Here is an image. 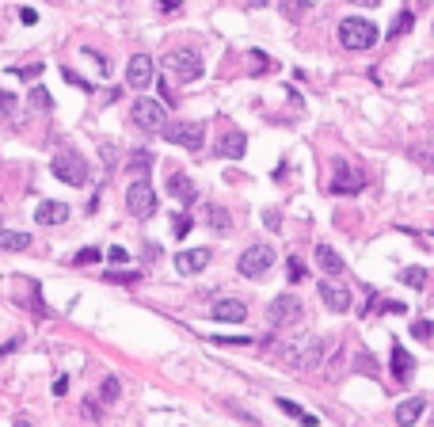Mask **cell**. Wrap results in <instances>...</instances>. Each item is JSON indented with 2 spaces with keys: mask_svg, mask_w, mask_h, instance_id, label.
<instances>
[{
  "mask_svg": "<svg viewBox=\"0 0 434 427\" xmlns=\"http://www.w3.org/2000/svg\"><path fill=\"white\" fill-rule=\"evenodd\" d=\"M278 8H282V15L286 20H305V15L312 12V0H278Z\"/></svg>",
  "mask_w": 434,
  "mask_h": 427,
  "instance_id": "obj_23",
  "label": "cell"
},
{
  "mask_svg": "<svg viewBox=\"0 0 434 427\" xmlns=\"http://www.w3.org/2000/svg\"><path fill=\"white\" fill-rule=\"evenodd\" d=\"M214 343H229V348H248V343H252V336H217Z\"/></svg>",
  "mask_w": 434,
  "mask_h": 427,
  "instance_id": "obj_40",
  "label": "cell"
},
{
  "mask_svg": "<svg viewBox=\"0 0 434 427\" xmlns=\"http://www.w3.org/2000/svg\"><path fill=\"white\" fill-rule=\"evenodd\" d=\"M286 271H289V283H301V279H305V263L301 260H289Z\"/></svg>",
  "mask_w": 434,
  "mask_h": 427,
  "instance_id": "obj_41",
  "label": "cell"
},
{
  "mask_svg": "<svg viewBox=\"0 0 434 427\" xmlns=\"http://www.w3.org/2000/svg\"><path fill=\"white\" fill-rule=\"evenodd\" d=\"M84 54H88V58L95 61V69H99V77H107V69H111V65H107V58H103L99 50H84Z\"/></svg>",
  "mask_w": 434,
  "mask_h": 427,
  "instance_id": "obj_43",
  "label": "cell"
},
{
  "mask_svg": "<svg viewBox=\"0 0 434 427\" xmlns=\"http://www.w3.org/2000/svg\"><path fill=\"white\" fill-rule=\"evenodd\" d=\"M320 302L332 313H347L351 309V290L343 283H335V279H324V283H320Z\"/></svg>",
  "mask_w": 434,
  "mask_h": 427,
  "instance_id": "obj_10",
  "label": "cell"
},
{
  "mask_svg": "<svg viewBox=\"0 0 434 427\" xmlns=\"http://www.w3.org/2000/svg\"><path fill=\"white\" fill-rule=\"evenodd\" d=\"M126 206H130V217H138V222H149V217H156V206H160V199H156V191H152V183L145 180H134L130 187H126Z\"/></svg>",
  "mask_w": 434,
  "mask_h": 427,
  "instance_id": "obj_4",
  "label": "cell"
},
{
  "mask_svg": "<svg viewBox=\"0 0 434 427\" xmlns=\"http://www.w3.org/2000/svg\"><path fill=\"white\" fill-rule=\"evenodd\" d=\"M42 61H38V65H23V69H12L15 72V77H23V80H35V77H42Z\"/></svg>",
  "mask_w": 434,
  "mask_h": 427,
  "instance_id": "obj_39",
  "label": "cell"
},
{
  "mask_svg": "<svg viewBox=\"0 0 434 427\" xmlns=\"http://www.w3.org/2000/svg\"><path fill=\"white\" fill-rule=\"evenodd\" d=\"M107 260L111 263H126V260H130V252H126V248H118V244H111L107 248Z\"/></svg>",
  "mask_w": 434,
  "mask_h": 427,
  "instance_id": "obj_42",
  "label": "cell"
},
{
  "mask_svg": "<svg viewBox=\"0 0 434 427\" xmlns=\"http://www.w3.org/2000/svg\"><path fill=\"white\" fill-rule=\"evenodd\" d=\"M377 38H381V31H377L369 20H362V15H347V20L339 23V42H343V50H369Z\"/></svg>",
  "mask_w": 434,
  "mask_h": 427,
  "instance_id": "obj_3",
  "label": "cell"
},
{
  "mask_svg": "<svg viewBox=\"0 0 434 427\" xmlns=\"http://www.w3.org/2000/svg\"><path fill=\"white\" fill-rule=\"evenodd\" d=\"M65 80H69V84H77V88H92V84H88V80H84V77H77V72H72L69 65H65Z\"/></svg>",
  "mask_w": 434,
  "mask_h": 427,
  "instance_id": "obj_46",
  "label": "cell"
},
{
  "mask_svg": "<svg viewBox=\"0 0 434 427\" xmlns=\"http://www.w3.org/2000/svg\"><path fill=\"white\" fill-rule=\"evenodd\" d=\"M0 248H4V252H27L31 237L19 233V229H0Z\"/></svg>",
  "mask_w": 434,
  "mask_h": 427,
  "instance_id": "obj_22",
  "label": "cell"
},
{
  "mask_svg": "<svg viewBox=\"0 0 434 427\" xmlns=\"http://www.w3.org/2000/svg\"><path fill=\"white\" fill-rule=\"evenodd\" d=\"M84 416H88V420H99V416H103V412H99V405H95V397H88V401H84Z\"/></svg>",
  "mask_w": 434,
  "mask_h": 427,
  "instance_id": "obj_44",
  "label": "cell"
},
{
  "mask_svg": "<svg viewBox=\"0 0 434 427\" xmlns=\"http://www.w3.org/2000/svg\"><path fill=\"white\" fill-rule=\"evenodd\" d=\"M332 195H358L362 191V176L355 172L351 164H335V176H332Z\"/></svg>",
  "mask_w": 434,
  "mask_h": 427,
  "instance_id": "obj_13",
  "label": "cell"
},
{
  "mask_svg": "<svg viewBox=\"0 0 434 427\" xmlns=\"http://www.w3.org/2000/svg\"><path fill=\"white\" fill-rule=\"evenodd\" d=\"M408 305H400V302H381V297H369V305H366V313H404Z\"/></svg>",
  "mask_w": 434,
  "mask_h": 427,
  "instance_id": "obj_28",
  "label": "cell"
},
{
  "mask_svg": "<svg viewBox=\"0 0 434 427\" xmlns=\"http://www.w3.org/2000/svg\"><path fill=\"white\" fill-rule=\"evenodd\" d=\"M214 320H229V325H240V320L248 317V305L240 302V297H221V302H214Z\"/></svg>",
  "mask_w": 434,
  "mask_h": 427,
  "instance_id": "obj_15",
  "label": "cell"
},
{
  "mask_svg": "<svg viewBox=\"0 0 434 427\" xmlns=\"http://www.w3.org/2000/svg\"><path fill=\"white\" fill-rule=\"evenodd\" d=\"M351 4H362V8H373V4H381V0H351Z\"/></svg>",
  "mask_w": 434,
  "mask_h": 427,
  "instance_id": "obj_50",
  "label": "cell"
},
{
  "mask_svg": "<svg viewBox=\"0 0 434 427\" xmlns=\"http://www.w3.org/2000/svg\"><path fill=\"white\" fill-rule=\"evenodd\" d=\"M50 168L61 183H69V187H84L88 183V160L80 157L77 149H61L58 157L50 160Z\"/></svg>",
  "mask_w": 434,
  "mask_h": 427,
  "instance_id": "obj_5",
  "label": "cell"
},
{
  "mask_svg": "<svg viewBox=\"0 0 434 427\" xmlns=\"http://www.w3.org/2000/svg\"><path fill=\"white\" fill-rule=\"evenodd\" d=\"M130 118H134V126H141V130L160 134V130L168 126V107H164L160 100H149V95H141V100H134Z\"/></svg>",
  "mask_w": 434,
  "mask_h": 427,
  "instance_id": "obj_6",
  "label": "cell"
},
{
  "mask_svg": "<svg viewBox=\"0 0 434 427\" xmlns=\"http://www.w3.org/2000/svg\"><path fill=\"white\" fill-rule=\"evenodd\" d=\"M15 348H19V340H8V343H4V348H0V359H4V355H12V351H15Z\"/></svg>",
  "mask_w": 434,
  "mask_h": 427,
  "instance_id": "obj_49",
  "label": "cell"
},
{
  "mask_svg": "<svg viewBox=\"0 0 434 427\" xmlns=\"http://www.w3.org/2000/svg\"><path fill=\"white\" fill-rule=\"evenodd\" d=\"M31 107H35V111H50L54 107L50 92H46V88H31Z\"/></svg>",
  "mask_w": 434,
  "mask_h": 427,
  "instance_id": "obj_29",
  "label": "cell"
},
{
  "mask_svg": "<svg viewBox=\"0 0 434 427\" xmlns=\"http://www.w3.org/2000/svg\"><path fill=\"white\" fill-rule=\"evenodd\" d=\"M12 111H15V95L12 92H0V123H4V118H12Z\"/></svg>",
  "mask_w": 434,
  "mask_h": 427,
  "instance_id": "obj_36",
  "label": "cell"
},
{
  "mask_svg": "<svg viewBox=\"0 0 434 427\" xmlns=\"http://www.w3.org/2000/svg\"><path fill=\"white\" fill-rule=\"evenodd\" d=\"M118 393H122L118 378H103V389H99V397H103V401H118Z\"/></svg>",
  "mask_w": 434,
  "mask_h": 427,
  "instance_id": "obj_34",
  "label": "cell"
},
{
  "mask_svg": "<svg viewBox=\"0 0 434 427\" xmlns=\"http://www.w3.org/2000/svg\"><path fill=\"white\" fill-rule=\"evenodd\" d=\"M423 408H427V397H408L396 405V424L400 427H412L415 420L423 416Z\"/></svg>",
  "mask_w": 434,
  "mask_h": 427,
  "instance_id": "obj_20",
  "label": "cell"
},
{
  "mask_svg": "<svg viewBox=\"0 0 434 427\" xmlns=\"http://www.w3.org/2000/svg\"><path fill=\"white\" fill-rule=\"evenodd\" d=\"M316 263H320V271H324V275H332V279L347 271V267H343V256L335 252L332 244H316Z\"/></svg>",
  "mask_w": 434,
  "mask_h": 427,
  "instance_id": "obj_19",
  "label": "cell"
},
{
  "mask_svg": "<svg viewBox=\"0 0 434 427\" xmlns=\"http://www.w3.org/2000/svg\"><path fill=\"white\" fill-rule=\"evenodd\" d=\"M412 27H415V12H400L396 20H392V31H389V38H404Z\"/></svg>",
  "mask_w": 434,
  "mask_h": 427,
  "instance_id": "obj_24",
  "label": "cell"
},
{
  "mask_svg": "<svg viewBox=\"0 0 434 427\" xmlns=\"http://www.w3.org/2000/svg\"><path fill=\"white\" fill-rule=\"evenodd\" d=\"M54 393H58V397H65V393H69V378H65V374H61L58 382H54Z\"/></svg>",
  "mask_w": 434,
  "mask_h": 427,
  "instance_id": "obj_47",
  "label": "cell"
},
{
  "mask_svg": "<svg viewBox=\"0 0 434 427\" xmlns=\"http://www.w3.org/2000/svg\"><path fill=\"white\" fill-rule=\"evenodd\" d=\"M130 164L138 168V172H149V168H152V157H149V149H134V153H130Z\"/></svg>",
  "mask_w": 434,
  "mask_h": 427,
  "instance_id": "obj_33",
  "label": "cell"
},
{
  "mask_svg": "<svg viewBox=\"0 0 434 427\" xmlns=\"http://www.w3.org/2000/svg\"><path fill=\"white\" fill-rule=\"evenodd\" d=\"M210 260H214L210 248H191V252L175 256V271H179V275H198V271L210 267Z\"/></svg>",
  "mask_w": 434,
  "mask_h": 427,
  "instance_id": "obj_12",
  "label": "cell"
},
{
  "mask_svg": "<svg viewBox=\"0 0 434 427\" xmlns=\"http://www.w3.org/2000/svg\"><path fill=\"white\" fill-rule=\"evenodd\" d=\"M355 366H358V374H366V378H373V374H377V359H369V351H358Z\"/></svg>",
  "mask_w": 434,
  "mask_h": 427,
  "instance_id": "obj_31",
  "label": "cell"
},
{
  "mask_svg": "<svg viewBox=\"0 0 434 427\" xmlns=\"http://www.w3.org/2000/svg\"><path fill=\"white\" fill-rule=\"evenodd\" d=\"M126 84L134 88V92H141V88L152 84V58L149 54H134L130 65H126Z\"/></svg>",
  "mask_w": 434,
  "mask_h": 427,
  "instance_id": "obj_9",
  "label": "cell"
},
{
  "mask_svg": "<svg viewBox=\"0 0 434 427\" xmlns=\"http://www.w3.org/2000/svg\"><path fill=\"white\" fill-rule=\"evenodd\" d=\"M412 336H415V340H423V343H431L434 325H431V320H415V325H412Z\"/></svg>",
  "mask_w": 434,
  "mask_h": 427,
  "instance_id": "obj_35",
  "label": "cell"
},
{
  "mask_svg": "<svg viewBox=\"0 0 434 427\" xmlns=\"http://www.w3.org/2000/svg\"><path fill=\"white\" fill-rule=\"evenodd\" d=\"M103 279L115 286H134V283H141V271H103Z\"/></svg>",
  "mask_w": 434,
  "mask_h": 427,
  "instance_id": "obj_25",
  "label": "cell"
},
{
  "mask_svg": "<svg viewBox=\"0 0 434 427\" xmlns=\"http://www.w3.org/2000/svg\"><path fill=\"white\" fill-rule=\"evenodd\" d=\"M99 153H103V164L115 168V160H118V145L111 141V138H103V141H99Z\"/></svg>",
  "mask_w": 434,
  "mask_h": 427,
  "instance_id": "obj_32",
  "label": "cell"
},
{
  "mask_svg": "<svg viewBox=\"0 0 434 427\" xmlns=\"http://www.w3.org/2000/svg\"><path fill=\"white\" fill-rule=\"evenodd\" d=\"M392 374H396V382H404V385L415 378V359L408 355L400 343H392Z\"/></svg>",
  "mask_w": 434,
  "mask_h": 427,
  "instance_id": "obj_18",
  "label": "cell"
},
{
  "mask_svg": "<svg viewBox=\"0 0 434 427\" xmlns=\"http://www.w3.org/2000/svg\"><path fill=\"white\" fill-rule=\"evenodd\" d=\"M206 217H210V229H217V233H229V229H232L229 210H221V206H210V210H206Z\"/></svg>",
  "mask_w": 434,
  "mask_h": 427,
  "instance_id": "obj_26",
  "label": "cell"
},
{
  "mask_svg": "<svg viewBox=\"0 0 434 427\" xmlns=\"http://www.w3.org/2000/svg\"><path fill=\"white\" fill-rule=\"evenodd\" d=\"M400 283H408L412 290H423V286H427V271H423V267H404V271H400Z\"/></svg>",
  "mask_w": 434,
  "mask_h": 427,
  "instance_id": "obj_27",
  "label": "cell"
},
{
  "mask_svg": "<svg viewBox=\"0 0 434 427\" xmlns=\"http://www.w3.org/2000/svg\"><path fill=\"white\" fill-rule=\"evenodd\" d=\"M248 149V134L244 130H225L221 138H217V157L225 160H240Z\"/></svg>",
  "mask_w": 434,
  "mask_h": 427,
  "instance_id": "obj_14",
  "label": "cell"
},
{
  "mask_svg": "<svg viewBox=\"0 0 434 427\" xmlns=\"http://www.w3.org/2000/svg\"><path fill=\"white\" fill-rule=\"evenodd\" d=\"M275 405H278V408H282V412H286V416H294V420H297V424H305V427H316V424H320V416H312V412H305V408H301V405H297V401H289V397H278V401H275Z\"/></svg>",
  "mask_w": 434,
  "mask_h": 427,
  "instance_id": "obj_21",
  "label": "cell"
},
{
  "mask_svg": "<svg viewBox=\"0 0 434 427\" xmlns=\"http://www.w3.org/2000/svg\"><path fill=\"white\" fill-rule=\"evenodd\" d=\"M19 20H23V23H35V20H38V12H35V8H23Z\"/></svg>",
  "mask_w": 434,
  "mask_h": 427,
  "instance_id": "obj_48",
  "label": "cell"
},
{
  "mask_svg": "<svg viewBox=\"0 0 434 427\" xmlns=\"http://www.w3.org/2000/svg\"><path fill=\"white\" fill-rule=\"evenodd\" d=\"M35 222L38 225H61V222H69V206L54 203V199H42V203L35 206Z\"/></svg>",
  "mask_w": 434,
  "mask_h": 427,
  "instance_id": "obj_16",
  "label": "cell"
},
{
  "mask_svg": "<svg viewBox=\"0 0 434 427\" xmlns=\"http://www.w3.org/2000/svg\"><path fill=\"white\" fill-rule=\"evenodd\" d=\"M54 4H58V0H54Z\"/></svg>",
  "mask_w": 434,
  "mask_h": 427,
  "instance_id": "obj_52",
  "label": "cell"
},
{
  "mask_svg": "<svg viewBox=\"0 0 434 427\" xmlns=\"http://www.w3.org/2000/svg\"><path fill=\"white\" fill-rule=\"evenodd\" d=\"M168 72H172L175 80H183V84H195V80H202V72H206V65H202V54L198 50H172V54H164V61H160Z\"/></svg>",
  "mask_w": 434,
  "mask_h": 427,
  "instance_id": "obj_2",
  "label": "cell"
},
{
  "mask_svg": "<svg viewBox=\"0 0 434 427\" xmlns=\"http://www.w3.org/2000/svg\"><path fill=\"white\" fill-rule=\"evenodd\" d=\"M263 225H267L271 233H278V229H282V214H278V210H263Z\"/></svg>",
  "mask_w": 434,
  "mask_h": 427,
  "instance_id": "obj_38",
  "label": "cell"
},
{
  "mask_svg": "<svg viewBox=\"0 0 434 427\" xmlns=\"http://www.w3.org/2000/svg\"><path fill=\"white\" fill-rule=\"evenodd\" d=\"M271 267H275V248L271 244H252V248H244L240 260H236V271L244 279H263Z\"/></svg>",
  "mask_w": 434,
  "mask_h": 427,
  "instance_id": "obj_7",
  "label": "cell"
},
{
  "mask_svg": "<svg viewBox=\"0 0 434 427\" xmlns=\"http://www.w3.org/2000/svg\"><path fill=\"white\" fill-rule=\"evenodd\" d=\"M278 355L289 370H316L320 359H324V340L316 336H297V340H286L278 348Z\"/></svg>",
  "mask_w": 434,
  "mask_h": 427,
  "instance_id": "obj_1",
  "label": "cell"
},
{
  "mask_svg": "<svg viewBox=\"0 0 434 427\" xmlns=\"http://www.w3.org/2000/svg\"><path fill=\"white\" fill-rule=\"evenodd\" d=\"M297 317H301V302H297L294 294H282V297L271 302V313H267L271 325H294Z\"/></svg>",
  "mask_w": 434,
  "mask_h": 427,
  "instance_id": "obj_11",
  "label": "cell"
},
{
  "mask_svg": "<svg viewBox=\"0 0 434 427\" xmlns=\"http://www.w3.org/2000/svg\"><path fill=\"white\" fill-rule=\"evenodd\" d=\"M160 138L179 145V149L198 153V149H202V141H206V126L202 123H168L164 130H160Z\"/></svg>",
  "mask_w": 434,
  "mask_h": 427,
  "instance_id": "obj_8",
  "label": "cell"
},
{
  "mask_svg": "<svg viewBox=\"0 0 434 427\" xmlns=\"http://www.w3.org/2000/svg\"><path fill=\"white\" fill-rule=\"evenodd\" d=\"M156 8H160V12H179L183 0H156Z\"/></svg>",
  "mask_w": 434,
  "mask_h": 427,
  "instance_id": "obj_45",
  "label": "cell"
},
{
  "mask_svg": "<svg viewBox=\"0 0 434 427\" xmlns=\"http://www.w3.org/2000/svg\"><path fill=\"white\" fill-rule=\"evenodd\" d=\"M99 248H80L77 256H72V263H77V267H88V263H99Z\"/></svg>",
  "mask_w": 434,
  "mask_h": 427,
  "instance_id": "obj_30",
  "label": "cell"
},
{
  "mask_svg": "<svg viewBox=\"0 0 434 427\" xmlns=\"http://www.w3.org/2000/svg\"><path fill=\"white\" fill-rule=\"evenodd\" d=\"M15 427H35V424H31V420H15Z\"/></svg>",
  "mask_w": 434,
  "mask_h": 427,
  "instance_id": "obj_51",
  "label": "cell"
},
{
  "mask_svg": "<svg viewBox=\"0 0 434 427\" xmlns=\"http://www.w3.org/2000/svg\"><path fill=\"white\" fill-rule=\"evenodd\" d=\"M175 217V225H172V233H175V237H187V233H191V225H195V222H191V217L187 214H172Z\"/></svg>",
  "mask_w": 434,
  "mask_h": 427,
  "instance_id": "obj_37",
  "label": "cell"
},
{
  "mask_svg": "<svg viewBox=\"0 0 434 427\" xmlns=\"http://www.w3.org/2000/svg\"><path fill=\"white\" fill-rule=\"evenodd\" d=\"M168 195H172V199H179L183 206H191V203H195V199H198V187H195V183H191V176L175 172L172 180H168Z\"/></svg>",
  "mask_w": 434,
  "mask_h": 427,
  "instance_id": "obj_17",
  "label": "cell"
}]
</instances>
